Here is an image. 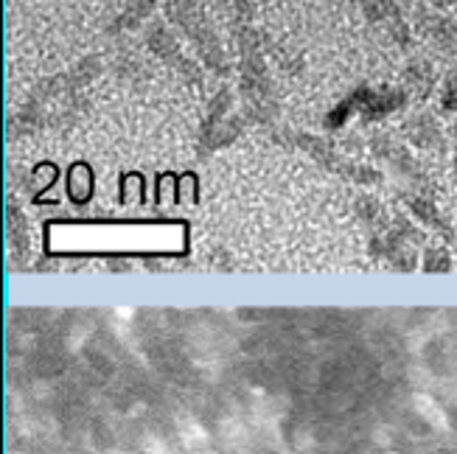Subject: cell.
<instances>
[{"label":"cell","mask_w":457,"mask_h":454,"mask_svg":"<svg viewBox=\"0 0 457 454\" xmlns=\"http://www.w3.org/2000/svg\"><path fill=\"white\" fill-rule=\"evenodd\" d=\"M233 9H236V20L238 23H250L253 17V0H230Z\"/></svg>","instance_id":"obj_12"},{"label":"cell","mask_w":457,"mask_h":454,"mask_svg":"<svg viewBox=\"0 0 457 454\" xmlns=\"http://www.w3.org/2000/svg\"><path fill=\"white\" fill-rule=\"evenodd\" d=\"M404 137L419 149H438L441 146V124L438 118L429 115V112H419V115H410L404 127H402Z\"/></svg>","instance_id":"obj_5"},{"label":"cell","mask_w":457,"mask_h":454,"mask_svg":"<svg viewBox=\"0 0 457 454\" xmlns=\"http://www.w3.org/2000/svg\"><path fill=\"white\" fill-rule=\"evenodd\" d=\"M157 6V0H129L127 9L112 20L110 26V34H118V31H129V29H137L149 17V12Z\"/></svg>","instance_id":"obj_8"},{"label":"cell","mask_w":457,"mask_h":454,"mask_svg":"<svg viewBox=\"0 0 457 454\" xmlns=\"http://www.w3.org/2000/svg\"><path fill=\"white\" fill-rule=\"evenodd\" d=\"M441 110L444 112H457V73L446 78L444 93H441Z\"/></svg>","instance_id":"obj_11"},{"label":"cell","mask_w":457,"mask_h":454,"mask_svg":"<svg viewBox=\"0 0 457 454\" xmlns=\"http://www.w3.org/2000/svg\"><path fill=\"white\" fill-rule=\"evenodd\" d=\"M404 104H407V93L404 90L360 87V90H353L348 98H343V102L328 112V118H326L323 124H326V129H340L353 112L362 115L365 121H376V118H385V115L395 112V110H402Z\"/></svg>","instance_id":"obj_3"},{"label":"cell","mask_w":457,"mask_h":454,"mask_svg":"<svg viewBox=\"0 0 457 454\" xmlns=\"http://www.w3.org/2000/svg\"><path fill=\"white\" fill-rule=\"evenodd\" d=\"M393 4H395V0H393Z\"/></svg>","instance_id":"obj_15"},{"label":"cell","mask_w":457,"mask_h":454,"mask_svg":"<svg viewBox=\"0 0 457 454\" xmlns=\"http://www.w3.org/2000/svg\"><path fill=\"white\" fill-rule=\"evenodd\" d=\"M404 85L410 93H415L419 98H427L435 87V70L427 62H410L407 73H404Z\"/></svg>","instance_id":"obj_9"},{"label":"cell","mask_w":457,"mask_h":454,"mask_svg":"<svg viewBox=\"0 0 457 454\" xmlns=\"http://www.w3.org/2000/svg\"><path fill=\"white\" fill-rule=\"evenodd\" d=\"M454 4H457V0H432V6H438V9H449Z\"/></svg>","instance_id":"obj_13"},{"label":"cell","mask_w":457,"mask_h":454,"mask_svg":"<svg viewBox=\"0 0 457 454\" xmlns=\"http://www.w3.org/2000/svg\"><path fill=\"white\" fill-rule=\"evenodd\" d=\"M233 112H236L233 110V93L225 87V90H220L213 95V102H211V107L205 112V121H203V129H200V154L208 149V144L213 141V135L220 132V127L228 121Z\"/></svg>","instance_id":"obj_6"},{"label":"cell","mask_w":457,"mask_h":454,"mask_svg":"<svg viewBox=\"0 0 457 454\" xmlns=\"http://www.w3.org/2000/svg\"><path fill=\"white\" fill-rule=\"evenodd\" d=\"M454 169H457V124H454Z\"/></svg>","instance_id":"obj_14"},{"label":"cell","mask_w":457,"mask_h":454,"mask_svg":"<svg viewBox=\"0 0 457 454\" xmlns=\"http://www.w3.org/2000/svg\"><path fill=\"white\" fill-rule=\"evenodd\" d=\"M421 29H424V34H427L438 48L454 51V43H457V26L452 23L449 17H441V14H424V17H421Z\"/></svg>","instance_id":"obj_7"},{"label":"cell","mask_w":457,"mask_h":454,"mask_svg":"<svg viewBox=\"0 0 457 454\" xmlns=\"http://www.w3.org/2000/svg\"><path fill=\"white\" fill-rule=\"evenodd\" d=\"M166 14L174 26H180V31L191 39V45L196 48V56L208 65V70L228 76V62H225V51L220 45V37H216L211 20L196 9L191 0H171L166 6Z\"/></svg>","instance_id":"obj_2"},{"label":"cell","mask_w":457,"mask_h":454,"mask_svg":"<svg viewBox=\"0 0 457 454\" xmlns=\"http://www.w3.org/2000/svg\"><path fill=\"white\" fill-rule=\"evenodd\" d=\"M146 45H149V51H152L154 56H161L171 70H177L183 78L194 82L196 87L203 85V73H200V68H196L194 59H188V56L183 54L180 43H177V39L171 37L169 26L161 23V20L149 26V31H146Z\"/></svg>","instance_id":"obj_4"},{"label":"cell","mask_w":457,"mask_h":454,"mask_svg":"<svg viewBox=\"0 0 457 454\" xmlns=\"http://www.w3.org/2000/svg\"><path fill=\"white\" fill-rule=\"evenodd\" d=\"M238 43V90H242L245 118L255 124H272L278 115V98L270 82V73L262 56V34L250 23H236Z\"/></svg>","instance_id":"obj_1"},{"label":"cell","mask_w":457,"mask_h":454,"mask_svg":"<svg viewBox=\"0 0 457 454\" xmlns=\"http://www.w3.org/2000/svg\"><path fill=\"white\" fill-rule=\"evenodd\" d=\"M410 208H412V213L419 216V219H424L427 225H435V227H446L444 225V219L438 216V210H435V205H429L427 200H419V196H415V200H410Z\"/></svg>","instance_id":"obj_10"}]
</instances>
